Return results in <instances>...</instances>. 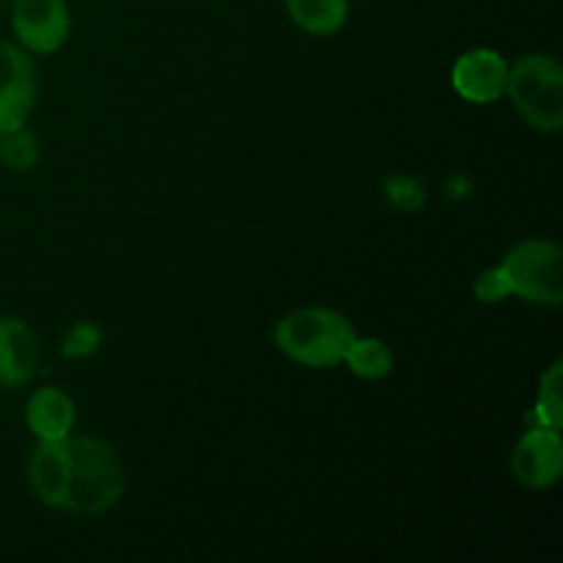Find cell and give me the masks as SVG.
<instances>
[{
    "instance_id": "1",
    "label": "cell",
    "mask_w": 563,
    "mask_h": 563,
    "mask_svg": "<svg viewBox=\"0 0 563 563\" xmlns=\"http://www.w3.org/2000/svg\"><path fill=\"white\" fill-rule=\"evenodd\" d=\"M69 471H66V489L60 500V511L80 517H99L119 506L124 498L126 476L113 445L93 434H75L66 438Z\"/></svg>"
},
{
    "instance_id": "10",
    "label": "cell",
    "mask_w": 563,
    "mask_h": 563,
    "mask_svg": "<svg viewBox=\"0 0 563 563\" xmlns=\"http://www.w3.org/2000/svg\"><path fill=\"white\" fill-rule=\"evenodd\" d=\"M25 423L31 434L44 443L66 440L75 432L77 407L75 399L58 385H44L31 394L25 405Z\"/></svg>"
},
{
    "instance_id": "13",
    "label": "cell",
    "mask_w": 563,
    "mask_h": 563,
    "mask_svg": "<svg viewBox=\"0 0 563 563\" xmlns=\"http://www.w3.org/2000/svg\"><path fill=\"white\" fill-rule=\"evenodd\" d=\"M394 350L379 335H355V341H352L344 355V366L357 379H366V383H377V379L388 377L394 372Z\"/></svg>"
},
{
    "instance_id": "16",
    "label": "cell",
    "mask_w": 563,
    "mask_h": 563,
    "mask_svg": "<svg viewBox=\"0 0 563 563\" xmlns=\"http://www.w3.org/2000/svg\"><path fill=\"white\" fill-rule=\"evenodd\" d=\"M383 198L401 214H418L429 201V187L412 174H390L383 179Z\"/></svg>"
},
{
    "instance_id": "6",
    "label": "cell",
    "mask_w": 563,
    "mask_h": 563,
    "mask_svg": "<svg viewBox=\"0 0 563 563\" xmlns=\"http://www.w3.org/2000/svg\"><path fill=\"white\" fill-rule=\"evenodd\" d=\"M36 97L38 80L31 53L14 42H0V135L27 124Z\"/></svg>"
},
{
    "instance_id": "7",
    "label": "cell",
    "mask_w": 563,
    "mask_h": 563,
    "mask_svg": "<svg viewBox=\"0 0 563 563\" xmlns=\"http://www.w3.org/2000/svg\"><path fill=\"white\" fill-rule=\"evenodd\" d=\"M511 473L528 489L555 487L563 473V440L559 429L528 427L511 451Z\"/></svg>"
},
{
    "instance_id": "18",
    "label": "cell",
    "mask_w": 563,
    "mask_h": 563,
    "mask_svg": "<svg viewBox=\"0 0 563 563\" xmlns=\"http://www.w3.org/2000/svg\"><path fill=\"white\" fill-rule=\"evenodd\" d=\"M473 295H476V300L484 302V306H498V302L509 300L511 284H509V278H506L504 267H500V264H495V267L482 269L476 278V284H473Z\"/></svg>"
},
{
    "instance_id": "5",
    "label": "cell",
    "mask_w": 563,
    "mask_h": 563,
    "mask_svg": "<svg viewBox=\"0 0 563 563\" xmlns=\"http://www.w3.org/2000/svg\"><path fill=\"white\" fill-rule=\"evenodd\" d=\"M11 27L22 49L31 55H53L69 42V5L66 0H14Z\"/></svg>"
},
{
    "instance_id": "14",
    "label": "cell",
    "mask_w": 563,
    "mask_h": 563,
    "mask_svg": "<svg viewBox=\"0 0 563 563\" xmlns=\"http://www.w3.org/2000/svg\"><path fill=\"white\" fill-rule=\"evenodd\" d=\"M561 383H563V361L550 363L548 372L539 379L537 401H533V410L528 416L531 427H548L559 429L563 427V399H561Z\"/></svg>"
},
{
    "instance_id": "15",
    "label": "cell",
    "mask_w": 563,
    "mask_h": 563,
    "mask_svg": "<svg viewBox=\"0 0 563 563\" xmlns=\"http://www.w3.org/2000/svg\"><path fill=\"white\" fill-rule=\"evenodd\" d=\"M38 159H42V146H38V137L27 130V124L0 135V163L5 168L27 174L36 168Z\"/></svg>"
},
{
    "instance_id": "17",
    "label": "cell",
    "mask_w": 563,
    "mask_h": 563,
    "mask_svg": "<svg viewBox=\"0 0 563 563\" xmlns=\"http://www.w3.org/2000/svg\"><path fill=\"white\" fill-rule=\"evenodd\" d=\"M104 344V330L91 319L75 322L60 339V357L66 361H88L97 355Z\"/></svg>"
},
{
    "instance_id": "11",
    "label": "cell",
    "mask_w": 563,
    "mask_h": 563,
    "mask_svg": "<svg viewBox=\"0 0 563 563\" xmlns=\"http://www.w3.org/2000/svg\"><path fill=\"white\" fill-rule=\"evenodd\" d=\"M66 471H69V454H66V440H53L44 443L38 440L27 460V484L38 504L49 509H60L66 489Z\"/></svg>"
},
{
    "instance_id": "8",
    "label": "cell",
    "mask_w": 563,
    "mask_h": 563,
    "mask_svg": "<svg viewBox=\"0 0 563 563\" xmlns=\"http://www.w3.org/2000/svg\"><path fill=\"white\" fill-rule=\"evenodd\" d=\"M509 60L493 47L465 49L451 66V86L465 102L493 104L506 93Z\"/></svg>"
},
{
    "instance_id": "4",
    "label": "cell",
    "mask_w": 563,
    "mask_h": 563,
    "mask_svg": "<svg viewBox=\"0 0 563 563\" xmlns=\"http://www.w3.org/2000/svg\"><path fill=\"white\" fill-rule=\"evenodd\" d=\"M511 284V297L542 308L563 302V251L559 242L528 236L517 242L500 262Z\"/></svg>"
},
{
    "instance_id": "3",
    "label": "cell",
    "mask_w": 563,
    "mask_h": 563,
    "mask_svg": "<svg viewBox=\"0 0 563 563\" xmlns=\"http://www.w3.org/2000/svg\"><path fill=\"white\" fill-rule=\"evenodd\" d=\"M511 108L531 130L561 132L563 126V66L550 53H526L509 64L506 93Z\"/></svg>"
},
{
    "instance_id": "2",
    "label": "cell",
    "mask_w": 563,
    "mask_h": 563,
    "mask_svg": "<svg viewBox=\"0 0 563 563\" xmlns=\"http://www.w3.org/2000/svg\"><path fill=\"white\" fill-rule=\"evenodd\" d=\"M357 330L335 308L308 306L275 322L273 341L280 355L306 368H335L344 363Z\"/></svg>"
},
{
    "instance_id": "9",
    "label": "cell",
    "mask_w": 563,
    "mask_h": 563,
    "mask_svg": "<svg viewBox=\"0 0 563 563\" xmlns=\"http://www.w3.org/2000/svg\"><path fill=\"white\" fill-rule=\"evenodd\" d=\"M38 335L25 319L0 317V385L22 388L38 372Z\"/></svg>"
},
{
    "instance_id": "12",
    "label": "cell",
    "mask_w": 563,
    "mask_h": 563,
    "mask_svg": "<svg viewBox=\"0 0 563 563\" xmlns=\"http://www.w3.org/2000/svg\"><path fill=\"white\" fill-rule=\"evenodd\" d=\"M289 20L311 36H335L350 20V0H284Z\"/></svg>"
},
{
    "instance_id": "19",
    "label": "cell",
    "mask_w": 563,
    "mask_h": 563,
    "mask_svg": "<svg viewBox=\"0 0 563 563\" xmlns=\"http://www.w3.org/2000/svg\"><path fill=\"white\" fill-rule=\"evenodd\" d=\"M443 192L449 201H456V203L467 201V198L476 192V181H473L467 174H462V170H456V174H451L449 179H445Z\"/></svg>"
}]
</instances>
